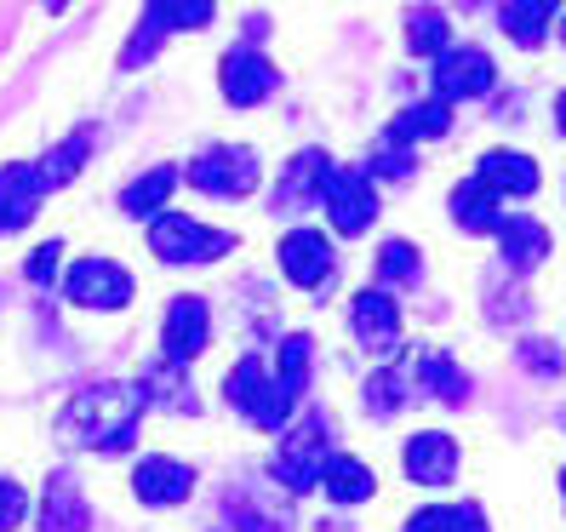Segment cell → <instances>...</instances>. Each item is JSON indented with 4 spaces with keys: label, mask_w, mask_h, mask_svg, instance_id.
Instances as JSON below:
<instances>
[{
    "label": "cell",
    "mask_w": 566,
    "mask_h": 532,
    "mask_svg": "<svg viewBox=\"0 0 566 532\" xmlns=\"http://www.w3.org/2000/svg\"><path fill=\"white\" fill-rule=\"evenodd\" d=\"M207 338H212V315H207L201 298H172V304H166V326H160V355L172 361V367H189V361L207 350Z\"/></svg>",
    "instance_id": "ba28073f"
},
{
    "label": "cell",
    "mask_w": 566,
    "mask_h": 532,
    "mask_svg": "<svg viewBox=\"0 0 566 532\" xmlns=\"http://www.w3.org/2000/svg\"><path fill=\"white\" fill-rule=\"evenodd\" d=\"M223 401L241 407L247 424H258V429H281L292 418V407H297V395H286L275 384V373L263 367L258 355H247V361H235V373L223 378Z\"/></svg>",
    "instance_id": "277c9868"
},
{
    "label": "cell",
    "mask_w": 566,
    "mask_h": 532,
    "mask_svg": "<svg viewBox=\"0 0 566 532\" xmlns=\"http://www.w3.org/2000/svg\"><path fill=\"white\" fill-rule=\"evenodd\" d=\"M23 510H29L23 487H18V481H0V532H12V526L23 521Z\"/></svg>",
    "instance_id": "e575fe53"
},
{
    "label": "cell",
    "mask_w": 566,
    "mask_h": 532,
    "mask_svg": "<svg viewBox=\"0 0 566 532\" xmlns=\"http://www.w3.org/2000/svg\"><path fill=\"white\" fill-rule=\"evenodd\" d=\"M401 463H407V476H412V481H423V487H447V481L458 476V441L441 436V429H423V436L407 441Z\"/></svg>",
    "instance_id": "5bb4252c"
},
{
    "label": "cell",
    "mask_w": 566,
    "mask_h": 532,
    "mask_svg": "<svg viewBox=\"0 0 566 532\" xmlns=\"http://www.w3.org/2000/svg\"><path fill=\"white\" fill-rule=\"evenodd\" d=\"M178 178H184L189 189L212 195V201H247L263 173H258V155H252L247 144H212V149L195 155Z\"/></svg>",
    "instance_id": "7a4b0ae2"
},
{
    "label": "cell",
    "mask_w": 566,
    "mask_h": 532,
    "mask_svg": "<svg viewBox=\"0 0 566 532\" xmlns=\"http://www.w3.org/2000/svg\"><path fill=\"white\" fill-rule=\"evenodd\" d=\"M144 389L138 384H92L81 395H70V407L57 413V441L63 447H81V452H126L138 441V424H144Z\"/></svg>",
    "instance_id": "6da1fadb"
},
{
    "label": "cell",
    "mask_w": 566,
    "mask_h": 532,
    "mask_svg": "<svg viewBox=\"0 0 566 532\" xmlns=\"http://www.w3.org/2000/svg\"><path fill=\"white\" fill-rule=\"evenodd\" d=\"M326 458H332V452H326V418L310 413L297 429H286V441H281V452H275V481H281L286 492H315Z\"/></svg>",
    "instance_id": "5b68a950"
},
{
    "label": "cell",
    "mask_w": 566,
    "mask_h": 532,
    "mask_svg": "<svg viewBox=\"0 0 566 532\" xmlns=\"http://www.w3.org/2000/svg\"><path fill=\"white\" fill-rule=\"evenodd\" d=\"M555 121H560V132H566V92H560V104H555Z\"/></svg>",
    "instance_id": "f35d334b"
},
{
    "label": "cell",
    "mask_w": 566,
    "mask_h": 532,
    "mask_svg": "<svg viewBox=\"0 0 566 532\" xmlns=\"http://www.w3.org/2000/svg\"><path fill=\"white\" fill-rule=\"evenodd\" d=\"M407 395H412V361H395V367H378L373 378H366V407H373L378 418H389Z\"/></svg>",
    "instance_id": "4316f807"
},
{
    "label": "cell",
    "mask_w": 566,
    "mask_h": 532,
    "mask_svg": "<svg viewBox=\"0 0 566 532\" xmlns=\"http://www.w3.org/2000/svg\"><path fill=\"white\" fill-rule=\"evenodd\" d=\"M218 81H223V97L235 109H252V104H263V97L275 92V63L263 58V52H252V46H235L223 63H218Z\"/></svg>",
    "instance_id": "30bf717a"
},
{
    "label": "cell",
    "mask_w": 566,
    "mask_h": 532,
    "mask_svg": "<svg viewBox=\"0 0 566 532\" xmlns=\"http://www.w3.org/2000/svg\"><path fill=\"white\" fill-rule=\"evenodd\" d=\"M373 173H378V178H412V155H401V149H384V155L373 160Z\"/></svg>",
    "instance_id": "8d00e7d4"
},
{
    "label": "cell",
    "mask_w": 566,
    "mask_h": 532,
    "mask_svg": "<svg viewBox=\"0 0 566 532\" xmlns=\"http://www.w3.org/2000/svg\"><path fill=\"white\" fill-rule=\"evenodd\" d=\"M63 292L81 310H126L132 304V275L115 258H81L70 275H63Z\"/></svg>",
    "instance_id": "8992f818"
},
{
    "label": "cell",
    "mask_w": 566,
    "mask_h": 532,
    "mask_svg": "<svg viewBox=\"0 0 566 532\" xmlns=\"http://www.w3.org/2000/svg\"><path fill=\"white\" fill-rule=\"evenodd\" d=\"M436 86H441V104H452V97H481V92L492 86V58L475 52V46L441 52V63H436Z\"/></svg>",
    "instance_id": "9a60e30c"
},
{
    "label": "cell",
    "mask_w": 566,
    "mask_h": 532,
    "mask_svg": "<svg viewBox=\"0 0 566 532\" xmlns=\"http://www.w3.org/2000/svg\"><path fill=\"white\" fill-rule=\"evenodd\" d=\"M407 532H486V521H481V510L475 504H436V510H418L412 521H407Z\"/></svg>",
    "instance_id": "f546056e"
},
{
    "label": "cell",
    "mask_w": 566,
    "mask_h": 532,
    "mask_svg": "<svg viewBox=\"0 0 566 532\" xmlns=\"http://www.w3.org/2000/svg\"><path fill=\"white\" fill-rule=\"evenodd\" d=\"M149 252L160 263H212V258H229L235 252V236L229 229H212L189 212H155L149 223Z\"/></svg>",
    "instance_id": "3957f363"
},
{
    "label": "cell",
    "mask_w": 566,
    "mask_h": 532,
    "mask_svg": "<svg viewBox=\"0 0 566 532\" xmlns=\"http://www.w3.org/2000/svg\"><path fill=\"white\" fill-rule=\"evenodd\" d=\"M310 355H315V344L304 338V332H292V338L275 350V384L286 395H304L310 389Z\"/></svg>",
    "instance_id": "f1b7e54d"
},
{
    "label": "cell",
    "mask_w": 566,
    "mask_h": 532,
    "mask_svg": "<svg viewBox=\"0 0 566 532\" xmlns=\"http://www.w3.org/2000/svg\"><path fill=\"white\" fill-rule=\"evenodd\" d=\"M497 247L515 275H526L538 258H549V229L538 218H497Z\"/></svg>",
    "instance_id": "ac0fdd59"
},
{
    "label": "cell",
    "mask_w": 566,
    "mask_h": 532,
    "mask_svg": "<svg viewBox=\"0 0 566 532\" xmlns=\"http://www.w3.org/2000/svg\"><path fill=\"white\" fill-rule=\"evenodd\" d=\"M412 384L429 389V395H436V401H447V407L470 401V378H463V367H458L452 355H441V350H423V355L412 361Z\"/></svg>",
    "instance_id": "d6986e66"
},
{
    "label": "cell",
    "mask_w": 566,
    "mask_h": 532,
    "mask_svg": "<svg viewBox=\"0 0 566 532\" xmlns=\"http://www.w3.org/2000/svg\"><path fill=\"white\" fill-rule=\"evenodd\" d=\"M447 41H452V29H447V18L436 7H412L407 12V52L412 58H441Z\"/></svg>",
    "instance_id": "83f0119b"
},
{
    "label": "cell",
    "mask_w": 566,
    "mask_h": 532,
    "mask_svg": "<svg viewBox=\"0 0 566 532\" xmlns=\"http://www.w3.org/2000/svg\"><path fill=\"white\" fill-rule=\"evenodd\" d=\"M41 532H86L92 526V510H86V498H81V487H75V476L70 470H57V476H46V487H41Z\"/></svg>",
    "instance_id": "4fadbf2b"
},
{
    "label": "cell",
    "mask_w": 566,
    "mask_h": 532,
    "mask_svg": "<svg viewBox=\"0 0 566 532\" xmlns=\"http://www.w3.org/2000/svg\"><path fill=\"white\" fill-rule=\"evenodd\" d=\"M41 178H35V166H0V236H18V229L35 218L41 207Z\"/></svg>",
    "instance_id": "2e32d148"
},
{
    "label": "cell",
    "mask_w": 566,
    "mask_h": 532,
    "mask_svg": "<svg viewBox=\"0 0 566 532\" xmlns=\"http://www.w3.org/2000/svg\"><path fill=\"white\" fill-rule=\"evenodd\" d=\"M492 195H532L538 189V160L532 155H515V149H492L475 173Z\"/></svg>",
    "instance_id": "ffe728a7"
},
{
    "label": "cell",
    "mask_w": 566,
    "mask_h": 532,
    "mask_svg": "<svg viewBox=\"0 0 566 532\" xmlns=\"http://www.w3.org/2000/svg\"><path fill=\"white\" fill-rule=\"evenodd\" d=\"M321 201H326V218L338 236H366V223L378 218V195H373V178L366 173H338V166H332Z\"/></svg>",
    "instance_id": "52a82bcc"
},
{
    "label": "cell",
    "mask_w": 566,
    "mask_h": 532,
    "mask_svg": "<svg viewBox=\"0 0 566 532\" xmlns=\"http://www.w3.org/2000/svg\"><path fill=\"white\" fill-rule=\"evenodd\" d=\"M452 218H458V229H470V236H486V229H497V195L481 184V178H463L458 189H452Z\"/></svg>",
    "instance_id": "7402d4cb"
},
{
    "label": "cell",
    "mask_w": 566,
    "mask_h": 532,
    "mask_svg": "<svg viewBox=\"0 0 566 532\" xmlns=\"http://www.w3.org/2000/svg\"><path fill=\"white\" fill-rule=\"evenodd\" d=\"M132 492L144 498V504L166 510V504H184V498L195 492V470L178 458H144L138 470H132Z\"/></svg>",
    "instance_id": "7c38bea8"
},
{
    "label": "cell",
    "mask_w": 566,
    "mask_h": 532,
    "mask_svg": "<svg viewBox=\"0 0 566 532\" xmlns=\"http://www.w3.org/2000/svg\"><path fill=\"white\" fill-rule=\"evenodd\" d=\"M172 189H178V166H155V173H144L138 184H126L120 207H126L132 218H155V212H166Z\"/></svg>",
    "instance_id": "d4e9b609"
},
{
    "label": "cell",
    "mask_w": 566,
    "mask_h": 532,
    "mask_svg": "<svg viewBox=\"0 0 566 532\" xmlns=\"http://www.w3.org/2000/svg\"><path fill=\"white\" fill-rule=\"evenodd\" d=\"M560 41H566V23H560Z\"/></svg>",
    "instance_id": "60d3db41"
},
{
    "label": "cell",
    "mask_w": 566,
    "mask_h": 532,
    "mask_svg": "<svg viewBox=\"0 0 566 532\" xmlns=\"http://www.w3.org/2000/svg\"><path fill=\"white\" fill-rule=\"evenodd\" d=\"M57 258H63V247H57V241L35 247V252H29V281H35V286H46V281L57 275Z\"/></svg>",
    "instance_id": "d590c367"
},
{
    "label": "cell",
    "mask_w": 566,
    "mask_h": 532,
    "mask_svg": "<svg viewBox=\"0 0 566 532\" xmlns=\"http://www.w3.org/2000/svg\"><path fill=\"white\" fill-rule=\"evenodd\" d=\"M321 487H326V498H332V504H366V498L378 492L373 470H366L360 458H349V452H332V458H326Z\"/></svg>",
    "instance_id": "44dd1931"
},
{
    "label": "cell",
    "mask_w": 566,
    "mask_h": 532,
    "mask_svg": "<svg viewBox=\"0 0 566 532\" xmlns=\"http://www.w3.org/2000/svg\"><path fill=\"white\" fill-rule=\"evenodd\" d=\"M447 126H452V109L441 97H429V104H412L389 121V144H423V138H441Z\"/></svg>",
    "instance_id": "cb8c5ba5"
},
{
    "label": "cell",
    "mask_w": 566,
    "mask_h": 532,
    "mask_svg": "<svg viewBox=\"0 0 566 532\" xmlns=\"http://www.w3.org/2000/svg\"><path fill=\"white\" fill-rule=\"evenodd\" d=\"M521 361L532 373H560V355H555V344H526L521 350Z\"/></svg>",
    "instance_id": "74e56055"
},
{
    "label": "cell",
    "mask_w": 566,
    "mask_h": 532,
    "mask_svg": "<svg viewBox=\"0 0 566 532\" xmlns=\"http://www.w3.org/2000/svg\"><path fill=\"white\" fill-rule=\"evenodd\" d=\"M555 7H560V0H510V7H504V35L521 41V46H538L549 18H555Z\"/></svg>",
    "instance_id": "484cf974"
},
{
    "label": "cell",
    "mask_w": 566,
    "mask_h": 532,
    "mask_svg": "<svg viewBox=\"0 0 566 532\" xmlns=\"http://www.w3.org/2000/svg\"><path fill=\"white\" fill-rule=\"evenodd\" d=\"M349 326H355V338L366 350H389L395 338H401V310H395V298L384 286H366L349 304Z\"/></svg>",
    "instance_id": "8fae6325"
},
{
    "label": "cell",
    "mask_w": 566,
    "mask_h": 532,
    "mask_svg": "<svg viewBox=\"0 0 566 532\" xmlns=\"http://www.w3.org/2000/svg\"><path fill=\"white\" fill-rule=\"evenodd\" d=\"M92 144H97V132H92V126H81L75 138H63L57 149H46V160L35 166V178H41V189L52 195V189H63V184H70V178L81 173V160L92 155Z\"/></svg>",
    "instance_id": "603a6c76"
},
{
    "label": "cell",
    "mask_w": 566,
    "mask_h": 532,
    "mask_svg": "<svg viewBox=\"0 0 566 532\" xmlns=\"http://www.w3.org/2000/svg\"><path fill=\"white\" fill-rule=\"evenodd\" d=\"M281 270H286L292 286L321 292L332 281V270H338V258H332V241L321 236V229H292V236L281 241Z\"/></svg>",
    "instance_id": "9c48e42d"
},
{
    "label": "cell",
    "mask_w": 566,
    "mask_h": 532,
    "mask_svg": "<svg viewBox=\"0 0 566 532\" xmlns=\"http://www.w3.org/2000/svg\"><path fill=\"white\" fill-rule=\"evenodd\" d=\"M149 7L166 18V29H207L212 0H149Z\"/></svg>",
    "instance_id": "836d02e7"
},
{
    "label": "cell",
    "mask_w": 566,
    "mask_h": 532,
    "mask_svg": "<svg viewBox=\"0 0 566 532\" xmlns=\"http://www.w3.org/2000/svg\"><path fill=\"white\" fill-rule=\"evenodd\" d=\"M418 247L412 241H384L378 247V281H389V286H407V281H418Z\"/></svg>",
    "instance_id": "1f68e13d"
},
{
    "label": "cell",
    "mask_w": 566,
    "mask_h": 532,
    "mask_svg": "<svg viewBox=\"0 0 566 532\" xmlns=\"http://www.w3.org/2000/svg\"><path fill=\"white\" fill-rule=\"evenodd\" d=\"M160 35H172V29H166V18L149 7V12H144V23L132 29V46L120 52V70H138V63H149V58L160 52Z\"/></svg>",
    "instance_id": "d6a6232c"
},
{
    "label": "cell",
    "mask_w": 566,
    "mask_h": 532,
    "mask_svg": "<svg viewBox=\"0 0 566 532\" xmlns=\"http://www.w3.org/2000/svg\"><path fill=\"white\" fill-rule=\"evenodd\" d=\"M560 498H566V470H560Z\"/></svg>",
    "instance_id": "ab89813d"
},
{
    "label": "cell",
    "mask_w": 566,
    "mask_h": 532,
    "mask_svg": "<svg viewBox=\"0 0 566 532\" xmlns=\"http://www.w3.org/2000/svg\"><path fill=\"white\" fill-rule=\"evenodd\" d=\"M184 367H172V361H160L155 373H144V401H166V407H178V413H195V395H189V384L178 378Z\"/></svg>",
    "instance_id": "4dcf8cb0"
},
{
    "label": "cell",
    "mask_w": 566,
    "mask_h": 532,
    "mask_svg": "<svg viewBox=\"0 0 566 532\" xmlns=\"http://www.w3.org/2000/svg\"><path fill=\"white\" fill-rule=\"evenodd\" d=\"M326 178H332L326 149L292 155V160H286V173H281V184H275V207H304V201H315V195L326 189Z\"/></svg>",
    "instance_id": "e0dca14e"
}]
</instances>
